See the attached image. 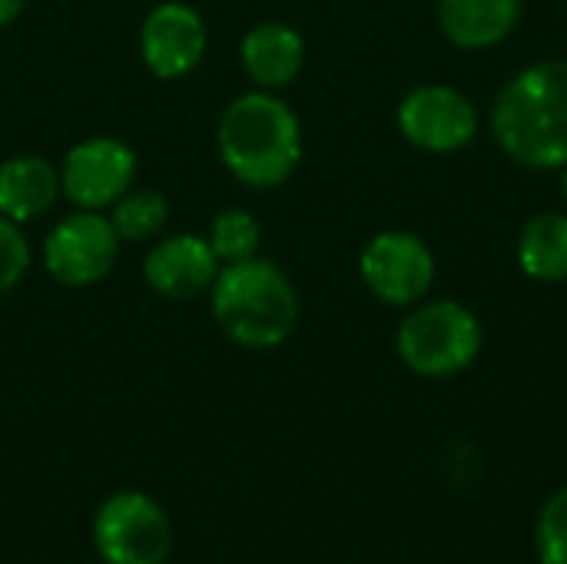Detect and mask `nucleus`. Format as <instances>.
Here are the masks:
<instances>
[{
  "instance_id": "2",
  "label": "nucleus",
  "mask_w": 567,
  "mask_h": 564,
  "mask_svg": "<svg viewBox=\"0 0 567 564\" xmlns=\"http://www.w3.org/2000/svg\"><path fill=\"white\" fill-rule=\"evenodd\" d=\"M498 146L528 170L567 163V60H542L515 73L492 110Z\"/></svg>"
},
{
  "instance_id": "9",
  "label": "nucleus",
  "mask_w": 567,
  "mask_h": 564,
  "mask_svg": "<svg viewBox=\"0 0 567 564\" xmlns=\"http://www.w3.org/2000/svg\"><path fill=\"white\" fill-rule=\"evenodd\" d=\"M402 136L425 153H455L478 133L475 103L449 83H422L399 103Z\"/></svg>"
},
{
  "instance_id": "21",
  "label": "nucleus",
  "mask_w": 567,
  "mask_h": 564,
  "mask_svg": "<svg viewBox=\"0 0 567 564\" xmlns=\"http://www.w3.org/2000/svg\"><path fill=\"white\" fill-rule=\"evenodd\" d=\"M561 170H565V176H561V186H565V199H567V163L561 166Z\"/></svg>"
},
{
  "instance_id": "7",
  "label": "nucleus",
  "mask_w": 567,
  "mask_h": 564,
  "mask_svg": "<svg viewBox=\"0 0 567 564\" xmlns=\"http://www.w3.org/2000/svg\"><path fill=\"white\" fill-rule=\"evenodd\" d=\"M136 150L120 136H86L66 150L60 166V189L73 209L106 213L136 183Z\"/></svg>"
},
{
  "instance_id": "20",
  "label": "nucleus",
  "mask_w": 567,
  "mask_h": 564,
  "mask_svg": "<svg viewBox=\"0 0 567 564\" xmlns=\"http://www.w3.org/2000/svg\"><path fill=\"white\" fill-rule=\"evenodd\" d=\"M27 0H0V27H10L23 13Z\"/></svg>"
},
{
  "instance_id": "4",
  "label": "nucleus",
  "mask_w": 567,
  "mask_h": 564,
  "mask_svg": "<svg viewBox=\"0 0 567 564\" xmlns=\"http://www.w3.org/2000/svg\"><path fill=\"white\" fill-rule=\"evenodd\" d=\"M482 342L478 316L455 299L415 306L395 332L399 359L425 379H452L465 372L478 359Z\"/></svg>"
},
{
  "instance_id": "10",
  "label": "nucleus",
  "mask_w": 567,
  "mask_h": 564,
  "mask_svg": "<svg viewBox=\"0 0 567 564\" xmlns=\"http://www.w3.org/2000/svg\"><path fill=\"white\" fill-rule=\"evenodd\" d=\"M136 43L156 80H183L203 63L209 50V27L193 3L163 0L143 17Z\"/></svg>"
},
{
  "instance_id": "17",
  "label": "nucleus",
  "mask_w": 567,
  "mask_h": 564,
  "mask_svg": "<svg viewBox=\"0 0 567 564\" xmlns=\"http://www.w3.org/2000/svg\"><path fill=\"white\" fill-rule=\"evenodd\" d=\"M206 239L216 253V259L223 266L229 263H246L252 256H259L262 246V223L256 219V213H249L246 206H226L213 216Z\"/></svg>"
},
{
  "instance_id": "16",
  "label": "nucleus",
  "mask_w": 567,
  "mask_h": 564,
  "mask_svg": "<svg viewBox=\"0 0 567 564\" xmlns=\"http://www.w3.org/2000/svg\"><path fill=\"white\" fill-rule=\"evenodd\" d=\"M120 243H153L169 223V199L159 189H126L106 209Z\"/></svg>"
},
{
  "instance_id": "8",
  "label": "nucleus",
  "mask_w": 567,
  "mask_h": 564,
  "mask_svg": "<svg viewBox=\"0 0 567 564\" xmlns=\"http://www.w3.org/2000/svg\"><path fill=\"white\" fill-rule=\"evenodd\" d=\"M359 276L379 302L419 306L435 283V256L415 233L385 229L365 243L359 256Z\"/></svg>"
},
{
  "instance_id": "15",
  "label": "nucleus",
  "mask_w": 567,
  "mask_h": 564,
  "mask_svg": "<svg viewBox=\"0 0 567 564\" xmlns=\"http://www.w3.org/2000/svg\"><path fill=\"white\" fill-rule=\"evenodd\" d=\"M518 266L538 283L567 279V216L538 213L525 223L518 236Z\"/></svg>"
},
{
  "instance_id": "6",
  "label": "nucleus",
  "mask_w": 567,
  "mask_h": 564,
  "mask_svg": "<svg viewBox=\"0 0 567 564\" xmlns=\"http://www.w3.org/2000/svg\"><path fill=\"white\" fill-rule=\"evenodd\" d=\"M93 545L106 564H166L173 529L159 502L150 495L116 492L96 509Z\"/></svg>"
},
{
  "instance_id": "12",
  "label": "nucleus",
  "mask_w": 567,
  "mask_h": 564,
  "mask_svg": "<svg viewBox=\"0 0 567 564\" xmlns=\"http://www.w3.org/2000/svg\"><path fill=\"white\" fill-rule=\"evenodd\" d=\"M239 66L256 90H286L306 66V40L292 23L262 20L239 40Z\"/></svg>"
},
{
  "instance_id": "5",
  "label": "nucleus",
  "mask_w": 567,
  "mask_h": 564,
  "mask_svg": "<svg viewBox=\"0 0 567 564\" xmlns=\"http://www.w3.org/2000/svg\"><path fill=\"white\" fill-rule=\"evenodd\" d=\"M120 236L106 213L73 209L60 216L40 243L47 276L66 289H86L106 279L120 259Z\"/></svg>"
},
{
  "instance_id": "11",
  "label": "nucleus",
  "mask_w": 567,
  "mask_h": 564,
  "mask_svg": "<svg viewBox=\"0 0 567 564\" xmlns=\"http://www.w3.org/2000/svg\"><path fill=\"white\" fill-rule=\"evenodd\" d=\"M223 263L213 246L199 233H173L159 236L143 256V283L153 296L166 302H189L213 289Z\"/></svg>"
},
{
  "instance_id": "3",
  "label": "nucleus",
  "mask_w": 567,
  "mask_h": 564,
  "mask_svg": "<svg viewBox=\"0 0 567 564\" xmlns=\"http://www.w3.org/2000/svg\"><path fill=\"white\" fill-rule=\"evenodd\" d=\"M209 296V312L219 332L252 352L279 349L299 322V293L289 273L262 256L219 269Z\"/></svg>"
},
{
  "instance_id": "19",
  "label": "nucleus",
  "mask_w": 567,
  "mask_h": 564,
  "mask_svg": "<svg viewBox=\"0 0 567 564\" xmlns=\"http://www.w3.org/2000/svg\"><path fill=\"white\" fill-rule=\"evenodd\" d=\"M30 263H33V249L23 226L0 216V296L13 293L23 283Z\"/></svg>"
},
{
  "instance_id": "1",
  "label": "nucleus",
  "mask_w": 567,
  "mask_h": 564,
  "mask_svg": "<svg viewBox=\"0 0 567 564\" xmlns=\"http://www.w3.org/2000/svg\"><path fill=\"white\" fill-rule=\"evenodd\" d=\"M226 173L246 189H276L302 163V123L272 90H246L226 103L216 126Z\"/></svg>"
},
{
  "instance_id": "13",
  "label": "nucleus",
  "mask_w": 567,
  "mask_h": 564,
  "mask_svg": "<svg viewBox=\"0 0 567 564\" xmlns=\"http://www.w3.org/2000/svg\"><path fill=\"white\" fill-rule=\"evenodd\" d=\"M60 196V166L47 156L17 153L0 163V216L27 226L43 219Z\"/></svg>"
},
{
  "instance_id": "14",
  "label": "nucleus",
  "mask_w": 567,
  "mask_h": 564,
  "mask_svg": "<svg viewBox=\"0 0 567 564\" xmlns=\"http://www.w3.org/2000/svg\"><path fill=\"white\" fill-rule=\"evenodd\" d=\"M522 0H439V27L462 50H488L512 37Z\"/></svg>"
},
{
  "instance_id": "18",
  "label": "nucleus",
  "mask_w": 567,
  "mask_h": 564,
  "mask_svg": "<svg viewBox=\"0 0 567 564\" xmlns=\"http://www.w3.org/2000/svg\"><path fill=\"white\" fill-rule=\"evenodd\" d=\"M535 548L542 564H567V485L545 502L535 525Z\"/></svg>"
}]
</instances>
